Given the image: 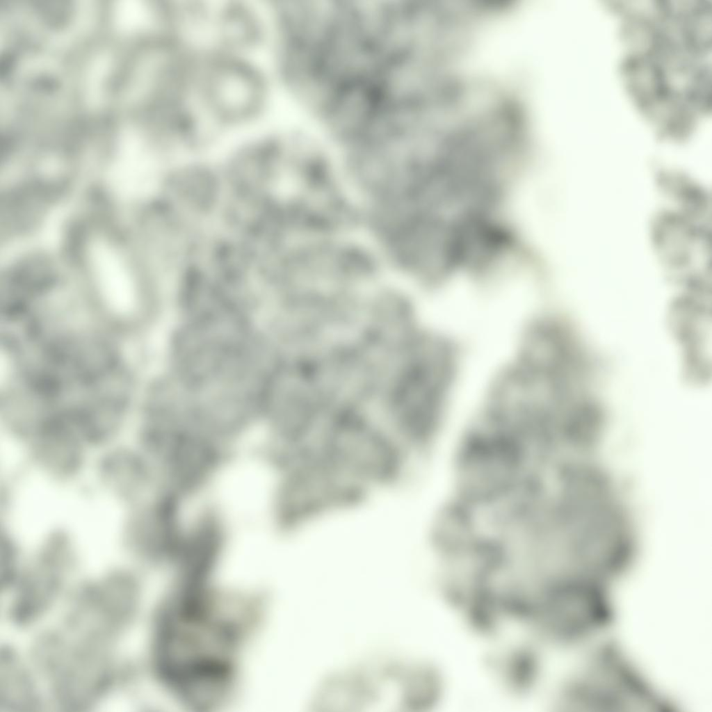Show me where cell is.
Wrapping results in <instances>:
<instances>
[{
  "label": "cell",
  "instance_id": "obj_1",
  "mask_svg": "<svg viewBox=\"0 0 712 712\" xmlns=\"http://www.w3.org/2000/svg\"><path fill=\"white\" fill-rule=\"evenodd\" d=\"M163 611L156 656L161 674L181 695L216 697L227 688L238 636L232 620L213 613L202 596H182Z\"/></svg>",
  "mask_w": 712,
  "mask_h": 712
},
{
  "label": "cell",
  "instance_id": "obj_2",
  "mask_svg": "<svg viewBox=\"0 0 712 712\" xmlns=\"http://www.w3.org/2000/svg\"><path fill=\"white\" fill-rule=\"evenodd\" d=\"M317 447L329 462L366 488L394 483L403 474V444L363 424L332 427L318 436Z\"/></svg>",
  "mask_w": 712,
  "mask_h": 712
},
{
  "label": "cell",
  "instance_id": "obj_3",
  "mask_svg": "<svg viewBox=\"0 0 712 712\" xmlns=\"http://www.w3.org/2000/svg\"><path fill=\"white\" fill-rule=\"evenodd\" d=\"M24 446L33 469L60 485L72 483L90 470L95 452L76 428L59 421L46 424Z\"/></svg>",
  "mask_w": 712,
  "mask_h": 712
},
{
  "label": "cell",
  "instance_id": "obj_4",
  "mask_svg": "<svg viewBox=\"0 0 712 712\" xmlns=\"http://www.w3.org/2000/svg\"><path fill=\"white\" fill-rule=\"evenodd\" d=\"M97 452L90 470L99 488L124 508L144 501L150 470L143 453L134 444L119 442Z\"/></svg>",
  "mask_w": 712,
  "mask_h": 712
},
{
  "label": "cell",
  "instance_id": "obj_5",
  "mask_svg": "<svg viewBox=\"0 0 712 712\" xmlns=\"http://www.w3.org/2000/svg\"><path fill=\"white\" fill-rule=\"evenodd\" d=\"M21 668L14 657L6 654L5 673L1 671V679H4L1 684H5V687H1V691L5 692L1 695L4 697L3 702H6V706H28L35 699L31 683Z\"/></svg>",
  "mask_w": 712,
  "mask_h": 712
}]
</instances>
